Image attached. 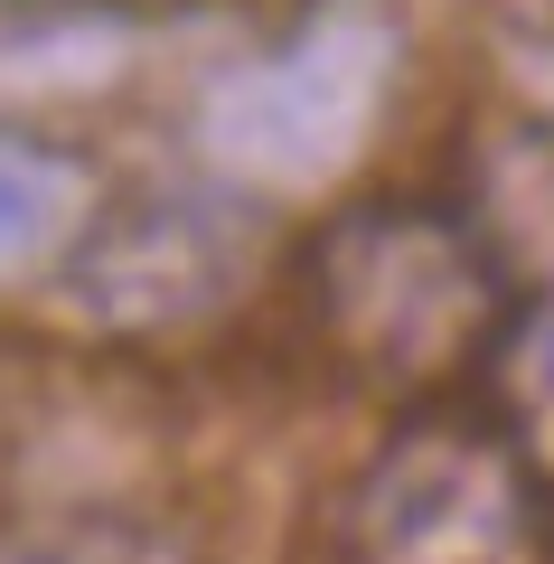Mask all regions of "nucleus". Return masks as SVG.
Returning a JSON list of instances; mask_svg holds the SVG:
<instances>
[{"label":"nucleus","instance_id":"obj_1","mask_svg":"<svg viewBox=\"0 0 554 564\" xmlns=\"http://www.w3.org/2000/svg\"><path fill=\"white\" fill-rule=\"evenodd\" d=\"M385 85H395L385 0H329L282 47H263L207 85L198 141L245 188H319L385 113Z\"/></svg>","mask_w":554,"mask_h":564},{"label":"nucleus","instance_id":"obj_2","mask_svg":"<svg viewBox=\"0 0 554 564\" xmlns=\"http://www.w3.org/2000/svg\"><path fill=\"white\" fill-rule=\"evenodd\" d=\"M329 564H554L545 489L479 423H414L338 489Z\"/></svg>","mask_w":554,"mask_h":564},{"label":"nucleus","instance_id":"obj_3","mask_svg":"<svg viewBox=\"0 0 554 564\" xmlns=\"http://www.w3.org/2000/svg\"><path fill=\"white\" fill-rule=\"evenodd\" d=\"M319 321L367 377H452L498 321V273L442 207H357L319 245Z\"/></svg>","mask_w":554,"mask_h":564},{"label":"nucleus","instance_id":"obj_4","mask_svg":"<svg viewBox=\"0 0 554 564\" xmlns=\"http://www.w3.org/2000/svg\"><path fill=\"white\" fill-rule=\"evenodd\" d=\"M263 236L245 198H207V188H151V198L95 207L85 236L66 245V311L85 329H188L217 302H236L254 273Z\"/></svg>","mask_w":554,"mask_h":564},{"label":"nucleus","instance_id":"obj_5","mask_svg":"<svg viewBox=\"0 0 554 564\" xmlns=\"http://www.w3.org/2000/svg\"><path fill=\"white\" fill-rule=\"evenodd\" d=\"M95 217V170L57 141H20L0 132V273L57 263Z\"/></svg>","mask_w":554,"mask_h":564},{"label":"nucleus","instance_id":"obj_6","mask_svg":"<svg viewBox=\"0 0 554 564\" xmlns=\"http://www.w3.org/2000/svg\"><path fill=\"white\" fill-rule=\"evenodd\" d=\"M122 66V39L104 20H29V29H0V95L20 85H104Z\"/></svg>","mask_w":554,"mask_h":564},{"label":"nucleus","instance_id":"obj_7","mask_svg":"<svg viewBox=\"0 0 554 564\" xmlns=\"http://www.w3.org/2000/svg\"><path fill=\"white\" fill-rule=\"evenodd\" d=\"M0 564H178V555L160 536H141V527H57V536L10 545Z\"/></svg>","mask_w":554,"mask_h":564}]
</instances>
